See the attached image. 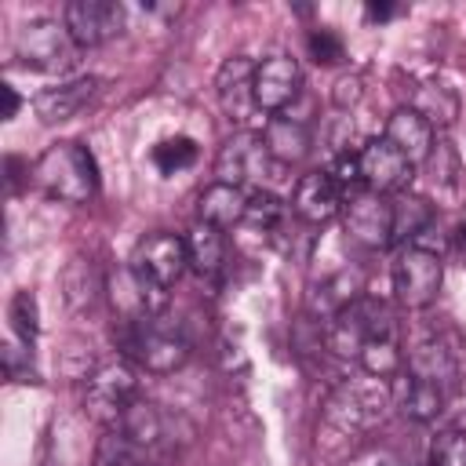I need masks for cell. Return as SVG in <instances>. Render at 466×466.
Returning <instances> with one entry per match:
<instances>
[{"instance_id": "1", "label": "cell", "mask_w": 466, "mask_h": 466, "mask_svg": "<svg viewBox=\"0 0 466 466\" xmlns=\"http://www.w3.org/2000/svg\"><path fill=\"white\" fill-rule=\"evenodd\" d=\"M113 342L124 353V360H131L153 375H167L189 360V339H186L182 324L167 313L116 320Z\"/></svg>"}, {"instance_id": "2", "label": "cell", "mask_w": 466, "mask_h": 466, "mask_svg": "<svg viewBox=\"0 0 466 466\" xmlns=\"http://www.w3.org/2000/svg\"><path fill=\"white\" fill-rule=\"evenodd\" d=\"M33 182L62 204H87L98 193V164L80 142H55L33 164Z\"/></svg>"}, {"instance_id": "3", "label": "cell", "mask_w": 466, "mask_h": 466, "mask_svg": "<svg viewBox=\"0 0 466 466\" xmlns=\"http://www.w3.org/2000/svg\"><path fill=\"white\" fill-rule=\"evenodd\" d=\"M284 171V164L273 160L262 131H251V127H240L237 135L226 138V146L218 149L215 157V175L218 182L226 186H255V189H266V182H273L277 175Z\"/></svg>"}, {"instance_id": "4", "label": "cell", "mask_w": 466, "mask_h": 466, "mask_svg": "<svg viewBox=\"0 0 466 466\" xmlns=\"http://www.w3.org/2000/svg\"><path fill=\"white\" fill-rule=\"evenodd\" d=\"M142 397L138 390V375L131 368V360H109L102 368H95L87 375V386H84V411L98 422V426H109L116 430L127 415V408Z\"/></svg>"}, {"instance_id": "5", "label": "cell", "mask_w": 466, "mask_h": 466, "mask_svg": "<svg viewBox=\"0 0 466 466\" xmlns=\"http://www.w3.org/2000/svg\"><path fill=\"white\" fill-rule=\"evenodd\" d=\"M15 55L22 66L40 73H69L76 66V40L69 36L66 22L58 18H33L15 36Z\"/></svg>"}, {"instance_id": "6", "label": "cell", "mask_w": 466, "mask_h": 466, "mask_svg": "<svg viewBox=\"0 0 466 466\" xmlns=\"http://www.w3.org/2000/svg\"><path fill=\"white\" fill-rule=\"evenodd\" d=\"M444 284V258L426 244H408L393 262V291L408 309H426Z\"/></svg>"}, {"instance_id": "7", "label": "cell", "mask_w": 466, "mask_h": 466, "mask_svg": "<svg viewBox=\"0 0 466 466\" xmlns=\"http://www.w3.org/2000/svg\"><path fill=\"white\" fill-rule=\"evenodd\" d=\"M393 324V317H390V309L382 306V302H375V299H357V302H350L342 313H335L331 320H328V328H324V342H328V350L331 353H339V357H360V350H364V342L371 339V335H379L382 328H390Z\"/></svg>"}, {"instance_id": "8", "label": "cell", "mask_w": 466, "mask_h": 466, "mask_svg": "<svg viewBox=\"0 0 466 466\" xmlns=\"http://www.w3.org/2000/svg\"><path fill=\"white\" fill-rule=\"evenodd\" d=\"M127 266H131L138 277H149V280H157L160 288L171 291V284L189 269L186 237L167 233V229H157V233H149V237H142V240L135 244Z\"/></svg>"}, {"instance_id": "9", "label": "cell", "mask_w": 466, "mask_h": 466, "mask_svg": "<svg viewBox=\"0 0 466 466\" xmlns=\"http://www.w3.org/2000/svg\"><path fill=\"white\" fill-rule=\"evenodd\" d=\"M346 237L368 251H382L393 244V208H390V197L386 193H375V189H360L350 197L346 204Z\"/></svg>"}, {"instance_id": "10", "label": "cell", "mask_w": 466, "mask_h": 466, "mask_svg": "<svg viewBox=\"0 0 466 466\" xmlns=\"http://www.w3.org/2000/svg\"><path fill=\"white\" fill-rule=\"evenodd\" d=\"M357 160H360L364 189H375V193H404V186L415 175V164L386 135L382 138H368L360 146Z\"/></svg>"}, {"instance_id": "11", "label": "cell", "mask_w": 466, "mask_h": 466, "mask_svg": "<svg viewBox=\"0 0 466 466\" xmlns=\"http://www.w3.org/2000/svg\"><path fill=\"white\" fill-rule=\"evenodd\" d=\"M62 22L76 47H98L124 29V7L116 0H69Z\"/></svg>"}, {"instance_id": "12", "label": "cell", "mask_w": 466, "mask_h": 466, "mask_svg": "<svg viewBox=\"0 0 466 466\" xmlns=\"http://www.w3.org/2000/svg\"><path fill=\"white\" fill-rule=\"evenodd\" d=\"M302 91V69L288 55H269L255 66V106L258 113L280 116Z\"/></svg>"}, {"instance_id": "13", "label": "cell", "mask_w": 466, "mask_h": 466, "mask_svg": "<svg viewBox=\"0 0 466 466\" xmlns=\"http://www.w3.org/2000/svg\"><path fill=\"white\" fill-rule=\"evenodd\" d=\"M215 91H218V102L222 109L229 113V120L237 124H248L258 106H255V62L248 55H233L218 66V76H215Z\"/></svg>"}, {"instance_id": "14", "label": "cell", "mask_w": 466, "mask_h": 466, "mask_svg": "<svg viewBox=\"0 0 466 466\" xmlns=\"http://www.w3.org/2000/svg\"><path fill=\"white\" fill-rule=\"evenodd\" d=\"M95 91H98V76H73V80L51 84L33 95V113L44 124H66L95 98Z\"/></svg>"}, {"instance_id": "15", "label": "cell", "mask_w": 466, "mask_h": 466, "mask_svg": "<svg viewBox=\"0 0 466 466\" xmlns=\"http://www.w3.org/2000/svg\"><path fill=\"white\" fill-rule=\"evenodd\" d=\"M386 393L371 382H342L339 393L328 400V419L342 430H364L382 415Z\"/></svg>"}, {"instance_id": "16", "label": "cell", "mask_w": 466, "mask_h": 466, "mask_svg": "<svg viewBox=\"0 0 466 466\" xmlns=\"http://www.w3.org/2000/svg\"><path fill=\"white\" fill-rule=\"evenodd\" d=\"M339 208H342V189L331 182L328 171H309L295 182V193H291L295 218H302L309 226H320V222L335 218Z\"/></svg>"}, {"instance_id": "17", "label": "cell", "mask_w": 466, "mask_h": 466, "mask_svg": "<svg viewBox=\"0 0 466 466\" xmlns=\"http://www.w3.org/2000/svg\"><path fill=\"white\" fill-rule=\"evenodd\" d=\"M404 371H408L411 379L437 382V386H444V390L462 375L455 353H451L441 339H422V342H415V346L408 350V357H404Z\"/></svg>"}, {"instance_id": "18", "label": "cell", "mask_w": 466, "mask_h": 466, "mask_svg": "<svg viewBox=\"0 0 466 466\" xmlns=\"http://www.w3.org/2000/svg\"><path fill=\"white\" fill-rule=\"evenodd\" d=\"M386 138H390L411 164H422V160L430 157L433 142H437V131H433L415 109L400 106V109H393L390 120H386Z\"/></svg>"}, {"instance_id": "19", "label": "cell", "mask_w": 466, "mask_h": 466, "mask_svg": "<svg viewBox=\"0 0 466 466\" xmlns=\"http://www.w3.org/2000/svg\"><path fill=\"white\" fill-rule=\"evenodd\" d=\"M444 386L437 382H422V379H411L408 371L397 375V386H393V400L400 408V415L415 419V422H437L441 411H444Z\"/></svg>"}, {"instance_id": "20", "label": "cell", "mask_w": 466, "mask_h": 466, "mask_svg": "<svg viewBox=\"0 0 466 466\" xmlns=\"http://www.w3.org/2000/svg\"><path fill=\"white\" fill-rule=\"evenodd\" d=\"M364 291V277L360 269H339L328 280H320L309 295V313H317L320 320H331L335 313H342L350 302H357Z\"/></svg>"}, {"instance_id": "21", "label": "cell", "mask_w": 466, "mask_h": 466, "mask_svg": "<svg viewBox=\"0 0 466 466\" xmlns=\"http://www.w3.org/2000/svg\"><path fill=\"white\" fill-rule=\"evenodd\" d=\"M408 109H415L433 131L437 127H451L455 116H459V95L441 80H422V84L411 87Z\"/></svg>"}, {"instance_id": "22", "label": "cell", "mask_w": 466, "mask_h": 466, "mask_svg": "<svg viewBox=\"0 0 466 466\" xmlns=\"http://www.w3.org/2000/svg\"><path fill=\"white\" fill-rule=\"evenodd\" d=\"M186 251H189V269H193L200 280H215V277L222 273L226 240H222V229H218V226L197 222V226L186 233Z\"/></svg>"}, {"instance_id": "23", "label": "cell", "mask_w": 466, "mask_h": 466, "mask_svg": "<svg viewBox=\"0 0 466 466\" xmlns=\"http://www.w3.org/2000/svg\"><path fill=\"white\" fill-rule=\"evenodd\" d=\"M248 189H240V186H226V182H215V186H208L204 193H200V222H211V226H218V229H226V226H237V222H244V215H248Z\"/></svg>"}, {"instance_id": "24", "label": "cell", "mask_w": 466, "mask_h": 466, "mask_svg": "<svg viewBox=\"0 0 466 466\" xmlns=\"http://www.w3.org/2000/svg\"><path fill=\"white\" fill-rule=\"evenodd\" d=\"M357 364L371 375V379H397L404 371V353H400V339H397V324L382 328L379 335H371L357 357Z\"/></svg>"}, {"instance_id": "25", "label": "cell", "mask_w": 466, "mask_h": 466, "mask_svg": "<svg viewBox=\"0 0 466 466\" xmlns=\"http://www.w3.org/2000/svg\"><path fill=\"white\" fill-rule=\"evenodd\" d=\"M262 138H266L273 160L284 164V167L309 153V131L291 116H269L266 127H262Z\"/></svg>"}, {"instance_id": "26", "label": "cell", "mask_w": 466, "mask_h": 466, "mask_svg": "<svg viewBox=\"0 0 466 466\" xmlns=\"http://www.w3.org/2000/svg\"><path fill=\"white\" fill-rule=\"evenodd\" d=\"M116 430H124L131 441H138V444L149 451V448L164 444V437H167V419H164V411H160L153 400L138 397V400L127 408V415H124V422H120Z\"/></svg>"}, {"instance_id": "27", "label": "cell", "mask_w": 466, "mask_h": 466, "mask_svg": "<svg viewBox=\"0 0 466 466\" xmlns=\"http://www.w3.org/2000/svg\"><path fill=\"white\" fill-rule=\"evenodd\" d=\"M390 208H393V244L415 240L419 233H426V226L433 218L430 200L426 197H415V193H393L390 197Z\"/></svg>"}, {"instance_id": "28", "label": "cell", "mask_w": 466, "mask_h": 466, "mask_svg": "<svg viewBox=\"0 0 466 466\" xmlns=\"http://www.w3.org/2000/svg\"><path fill=\"white\" fill-rule=\"evenodd\" d=\"M95 466H146V448L124 430H109L95 448Z\"/></svg>"}, {"instance_id": "29", "label": "cell", "mask_w": 466, "mask_h": 466, "mask_svg": "<svg viewBox=\"0 0 466 466\" xmlns=\"http://www.w3.org/2000/svg\"><path fill=\"white\" fill-rule=\"evenodd\" d=\"M284 218H288V208H284V200H280L273 189H251V197H248V215H244V222H248L251 229L280 233Z\"/></svg>"}, {"instance_id": "30", "label": "cell", "mask_w": 466, "mask_h": 466, "mask_svg": "<svg viewBox=\"0 0 466 466\" xmlns=\"http://www.w3.org/2000/svg\"><path fill=\"white\" fill-rule=\"evenodd\" d=\"M153 164L160 175H178L186 167L197 164V142L189 135H175V138H164L153 146Z\"/></svg>"}, {"instance_id": "31", "label": "cell", "mask_w": 466, "mask_h": 466, "mask_svg": "<svg viewBox=\"0 0 466 466\" xmlns=\"http://www.w3.org/2000/svg\"><path fill=\"white\" fill-rule=\"evenodd\" d=\"M7 317H11V328H15L18 342L33 346L36 335H40V313H36L33 291H15V299H11V306H7Z\"/></svg>"}, {"instance_id": "32", "label": "cell", "mask_w": 466, "mask_h": 466, "mask_svg": "<svg viewBox=\"0 0 466 466\" xmlns=\"http://www.w3.org/2000/svg\"><path fill=\"white\" fill-rule=\"evenodd\" d=\"M426 466H466V433L462 430H441L430 441Z\"/></svg>"}, {"instance_id": "33", "label": "cell", "mask_w": 466, "mask_h": 466, "mask_svg": "<svg viewBox=\"0 0 466 466\" xmlns=\"http://www.w3.org/2000/svg\"><path fill=\"white\" fill-rule=\"evenodd\" d=\"M306 51H309V58H313L317 66H339V62L346 58L342 36H339L335 29H324V25L306 36Z\"/></svg>"}, {"instance_id": "34", "label": "cell", "mask_w": 466, "mask_h": 466, "mask_svg": "<svg viewBox=\"0 0 466 466\" xmlns=\"http://www.w3.org/2000/svg\"><path fill=\"white\" fill-rule=\"evenodd\" d=\"M4 375L11 382H40V371L33 368V353L25 342H7L4 346Z\"/></svg>"}, {"instance_id": "35", "label": "cell", "mask_w": 466, "mask_h": 466, "mask_svg": "<svg viewBox=\"0 0 466 466\" xmlns=\"http://www.w3.org/2000/svg\"><path fill=\"white\" fill-rule=\"evenodd\" d=\"M441 422H444V430H462V433H466V375H459V379L448 386Z\"/></svg>"}, {"instance_id": "36", "label": "cell", "mask_w": 466, "mask_h": 466, "mask_svg": "<svg viewBox=\"0 0 466 466\" xmlns=\"http://www.w3.org/2000/svg\"><path fill=\"white\" fill-rule=\"evenodd\" d=\"M426 160H430V167H433V178H441L444 186H455V178H459V153H455L451 142L437 138Z\"/></svg>"}, {"instance_id": "37", "label": "cell", "mask_w": 466, "mask_h": 466, "mask_svg": "<svg viewBox=\"0 0 466 466\" xmlns=\"http://www.w3.org/2000/svg\"><path fill=\"white\" fill-rule=\"evenodd\" d=\"M360 76L357 73H350V76H339L335 80V87H331V102L339 106V109H350V106H357L360 102Z\"/></svg>"}, {"instance_id": "38", "label": "cell", "mask_w": 466, "mask_h": 466, "mask_svg": "<svg viewBox=\"0 0 466 466\" xmlns=\"http://www.w3.org/2000/svg\"><path fill=\"white\" fill-rule=\"evenodd\" d=\"M4 171H7V178H4V182H7V193L15 197V193L22 189V171L29 175V167H25L18 157H4Z\"/></svg>"}, {"instance_id": "39", "label": "cell", "mask_w": 466, "mask_h": 466, "mask_svg": "<svg viewBox=\"0 0 466 466\" xmlns=\"http://www.w3.org/2000/svg\"><path fill=\"white\" fill-rule=\"evenodd\" d=\"M364 15H368V22H386V18H393V15H397V7H393L390 0H368Z\"/></svg>"}, {"instance_id": "40", "label": "cell", "mask_w": 466, "mask_h": 466, "mask_svg": "<svg viewBox=\"0 0 466 466\" xmlns=\"http://www.w3.org/2000/svg\"><path fill=\"white\" fill-rule=\"evenodd\" d=\"M0 98H4V120H11L15 113H18V106H22V98H18V91L11 87V84H0Z\"/></svg>"}, {"instance_id": "41", "label": "cell", "mask_w": 466, "mask_h": 466, "mask_svg": "<svg viewBox=\"0 0 466 466\" xmlns=\"http://www.w3.org/2000/svg\"><path fill=\"white\" fill-rule=\"evenodd\" d=\"M455 244L466 251V222H459V226H455Z\"/></svg>"}, {"instance_id": "42", "label": "cell", "mask_w": 466, "mask_h": 466, "mask_svg": "<svg viewBox=\"0 0 466 466\" xmlns=\"http://www.w3.org/2000/svg\"><path fill=\"white\" fill-rule=\"evenodd\" d=\"M379 466H404V462H397V459H386V462H379Z\"/></svg>"}]
</instances>
